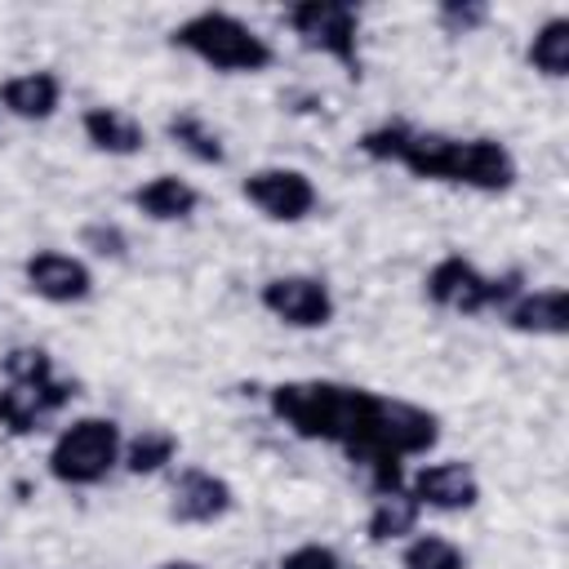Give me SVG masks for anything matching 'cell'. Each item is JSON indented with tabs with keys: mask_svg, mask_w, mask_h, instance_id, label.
Segmentation results:
<instances>
[{
	"mask_svg": "<svg viewBox=\"0 0 569 569\" xmlns=\"http://www.w3.org/2000/svg\"><path fill=\"white\" fill-rule=\"evenodd\" d=\"M267 405L293 436L338 445L342 453H351L369 436L382 396L333 378H293V382H276L267 391Z\"/></svg>",
	"mask_w": 569,
	"mask_h": 569,
	"instance_id": "6da1fadb",
	"label": "cell"
},
{
	"mask_svg": "<svg viewBox=\"0 0 569 569\" xmlns=\"http://www.w3.org/2000/svg\"><path fill=\"white\" fill-rule=\"evenodd\" d=\"M400 169H409L418 182H449V187H471L485 196L511 191L520 178V164L507 142L498 138H449L436 129H409L400 156Z\"/></svg>",
	"mask_w": 569,
	"mask_h": 569,
	"instance_id": "7a4b0ae2",
	"label": "cell"
},
{
	"mask_svg": "<svg viewBox=\"0 0 569 569\" xmlns=\"http://www.w3.org/2000/svg\"><path fill=\"white\" fill-rule=\"evenodd\" d=\"M169 44L200 58L204 67L222 71V76H258L276 67V49L267 36H258L244 18L227 13V9H200L191 18H182L169 31Z\"/></svg>",
	"mask_w": 569,
	"mask_h": 569,
	"instance_id": "3957f363",
	"label": "cell"
},
{
	"mask_svg": "<svg viewBox=\"0 0 569 569\" xmlns=\"http://www.w3.org/2000/svg\"><path fill=\"white\" fill-rule=\"evenodd\" d=\"M71 396L76 382L53 373L44 347H13L4 356V382H0V431L31 436L49 413L71 405Z\"/></svg>",
	"mask_w": 569,
	"mask_h": 569,
	"instance_id": "277c9868",
	"label": "cell"
},
{
	"mask_svg": "<svg viewBox=\"0 0 569 569\" xmlns=\"http://www.w3.org/2000/svg\"><path fill=\"white\" fill-rule=\"evenodd\" d=\"M120 449H124V436H120V422L111 418H76L58 431V440L49 445V476L58 485H71V489H89V485H102L116 467H120Z\"/></svg>",
	"mask_w": 569,
	"mask_h": 569,
	"instance_id": "5b68a950",
	"label": "cell"
},
{
	"mask_svg": "<svg viewBox=\"0 0 569 569\" xmlns=\"http://www.w3.org/2000/svg\"><path fill=\"white\" fill-rule=\"evenodd\" d=\"M520 271L507 276H485L471 258L462 253H445L431 262V271L422 276V293L440 307V311H458V316H480V311H502L516 293H520Z\"/></svg>",
	"mask_w": 569,
	"mask_h": 569,
	"instance_id": "8992f818",
	"label": "cell"
},
{
	"mask_svg": "<svg viewBox=\"0 0 569 569\" xmlns=\"http://www.w3.org/2000/svg\"><path fill=\"white\" fill-rule=\"evenodd\" d=\"M289 31L311 49L333 58L351 80H360V9L347 0H298L284 9Z\"/></svg>",
	"mask_w": 569,
	"mask_h": 569,
	"instance_id": "52a82bcc",
	"label": "cell"
},
{
	"mask_svg": "<svg viewBox=\"0 0 569 569\" xmlns=\"http://www.w3.org/2000/svg\"><path fill=\"white\" fill-rule=\"evenodd\" d=\"M240 196L267 218V222H302L316 213L320 204V191L311 182V173L293 169V164H267V169H253L244 182H240Z\"/></svg>",
	"mask_w": 569,
	"mask_h": 569,
	"instance_id": "ba28073f",
	"label": "cell"
},
{
	"mask_svg": "<svg viewBox=\"0 0 569 569\" xmlns=\"http://www.w3.org/2000/svg\"><path fill=\"white\" fill-rule=\"evenodd\" d=\"M258 302H262L267 316H276L289 329H325L333 320V311H338L333 289L320 276H307V271H289V276L262 280Z\"/></svg>",
	"mask_w": 569,
	"mask_h": 569,
	"instance_id": "9c48e42d",
	"label": "cell"
},
{
	"mask_svg": "<svg viewBox=\"0 0 569 569\" xmlns=\"http://www.w3.org/2000/svg\"><path fill=\"white\" fill-rule=\"evenodd\" d=\"M22 284L53 307H71L93 293V271L84 258L67 253V249H36L22 262Z\"/></svg>",
	"mask_w": 569,
	"mask_h": 569,
	"instance_id": "30bf717a",
	"label": "cell"
},
{
	"mask_svg": "<svg viewBox=\"0 0 569 569\" xmlns=\"http://www.w3.org/2000/svg\"><path fill=\"white\" fill-rule=\"evenodd\" d=\"M409 498L418 507L431 511H471L480 502V476L471 462L462 458H445V462H427L405 480Z\"/></svg>",
	"mask_w": 569,
	"mask_h": 569,
	"instance_id": "8fae6325",
	"label": "cell"
},
{
	"mask_svg": "<svg viewBox=\"0 0 569 569\" xmlns=\"http://www.w3.org/2000/svg\"><path fill=\"white\" fill-rule=\"evenodd\" d=\"M236 507V489L204 467H182L169 489V520L178 525H213Z\"/></svg>",
	"mask_w": 569,
	"mask_h": 569,
	"instance_id": "7c38bea8",
	"label": "cell"
},
{
	"mask_svg": "<svg viewBox=\"0 0 569 569\" xmlns=\"http://www.w3.org/2000/svg\"><path fill=\"white\" fill-rule=\"evenodd\" d=\"M507 329L516 333H533V338H565L569 333V293L560 284L547 289H520L507 307H502Z\"/></svg>",
	"mask_w": 569,
	"mask_h": 569,
	"instance_id": "4fadbf2b",
	"label": "cell"
},
{
	"mask_svg": "<svg viewBox=\"0 0 569 569\" xmlns=\"http://www.w3.org/2000/svg\"><path fill=\"white\" fill-rule=\"evenodd\" d=\"M80 129H84L89 147L102 151V156H138V151L147 147L142 120L129 116L124 107H107V102H102V107H84Z\"/></svg>",
	"mask_w": 569,
	"mask_h": 569,
	"instance_id": "5bb4252c",
	"label": "cell"
},
{
	"mask_svg": "<svg viewBox=\"0 0 569 569\" xmlns=\"http://www.w3.org/2000/svg\"><path fill=\"white\" fill-rule=\"evenodd\" d=\"M129 204L151 222H182L200 209V191L178 173H156L129 191Z\"/></svg>",
	"mask_w": 569,
	"mask_h": 569,
	"instance_id": "9a60e30c",
	"label": "cell"
},
{
	"mask_svg": "<svg viewBox=\"0 0 569 569\" xmlns=\"http://www.w3.org/2000/svg\"><path fill=\"white\" fill-rule=\"evenodd\" d=\"M62 107V80L53 71H18L0 84V111L18 120H49Z\"/></svg>",
	"mask_w": 569,
	"mask_h": 569,
	"instance_id": "2e32d148",
	"label": "cell"
},
{
	"mask_svg": "<svg viewBox=\"0 0 569 569\" xmlns=\"http://www.w3.org/2000/svg\"><path fill=\"white\" fill-rule=\"evenodd\" d=\"M418 516H422V507L409 498V489L378 493V502L365 516V538L369 542H400V538L418 533Z\"/></svg>",
	"mask_w": 569,
	"mask_h": 569,
	"instance_id": "e0dca14e",
	"label": "cell"
},
{
	"mask_svg": "<svg viewBox=\"0 0 569 569\" xmlns=\"http://www.w3.org/2000/svg\"><path fill=\"white\" fill-rule=\"evenodd\" d=\"M164 133H169V142H178L191 160H200V164H227V147H222V138H218V129L200 116V111H173L169 120H164Z\"/></svg>",
	"mask_w": 569,
	"mask_h": 569,
	"instance_id": "ac0fdd59",
	"label": "cell"
},
{
	"mask_svg": "<svg viewBox=\"0 0 569 569\" xmlns=\"http://www.w3.org/2000/svg\"><path fill=\"white\" fill-rule=\"evenodd\" d=\"M178 449H182V440L169 427H142L133 440H124L120 467L129 476H156V471H164L178 458Z\"/></svg>",
	"mask_w": 569,
	"mask_h": 569,
	"instance_id": "d6986e66",
	"label": "cell"
},
{
	"mask_svg": "<svg viewBox=\"0 0 569 569\" xmlns=\"http://www.w3.org/2000/svg\"><path fill=\"white\" fill-rule=\"evenodd\" d=\"M525 58H529V67H533L538 76L565 80V76H569V18H565V13L547 18V22L533 31Z\"/></svg>",
	"mask_w": 569,
	"mask_h": 569,
	"instance_id": "ffe728a7",
	"label": "cell"
},
{
	"mask_svg": "<svg viewBox=\"0 0 569 569\" xmlns=\"http://www.w3.org/2000/svg\"><path fill=\"white\" fill-rule=\"evenodd\" d=\"M400 569H467V551L445 533H413L400 551Z\"/></svg>",
	"mask_w": 569,
	"mask_h": 569,
	"instance_id": "44dd1931",
	"label": "cell"
},
{
	"mask_svg": "<svg viewBox=\"0 0 569 569\" xmlns=\"http://www.w3.org/2000/svg\"><path fill=\"white\" fill-rule=\"evenodd\" d=\"M409 129H413V124H405V120L373 124V129H365V133L356 138V151H360V156H369V160H378V164H396V156H400V147H405Z\"/></svg>",
	"mask_w": 569,
	"mask_h": 569,
	"instance_id": "7402d4cb",
	"label": "cell"
},
{
	"mask_svg": "<svg viewBox=\"0 0 569 569\" xmlns=\"http://www.w3.org/2000/svg\"><path fill=\"white\" fill-rule=\"evenodd\" d=\"M80 249H89L93 258H124L129 253V236H124L120 222L98 218V222H84L80 227Z\"/></svg>",
	"mask_w": 569,
	"mask_h": 569,
	"instance_id": "603a6c76",
	"label": "cell"
},
{
	"mask_svg": "<svg viewBox=\"0 0 569 569\" xmlns=\"http://www.w3.org/2000/svg\"><path fill=\"white\" fill-rule=\"evenodd\" d=\"M436 22H440L449 36H471L476 27L489 22V4H480V0H445V4L436 9Z\"/></svg>",
	"mask_w": 569,
	"mask_h": 569,
	"instance_id": "cb8c5ba5",
	"label": "cell"
},
{
	"mask_svg": "<svg viewBox=\"0 0 569 569\" xmlns=\"http://www.w3.org/2000/svg\"><path fill=\"white\" fill-rule=\"evenodd\" d=\"M280 569H347L329 542H298L280 556Z\"/></svg>",
	"mask_w": 569,
	"mask_h": 569,
	"instance_id": "d4e9b609",
	"label": "cell"
},
{
	"mask_svg": "<svg viewBox=\"0 0 569 569\" xmlns=\"http://www.w3.org/2000/svg\"><path fill=\"white\" fill-rule=\"evenodd\" d=\"M160 569H204V565H196V560H164Z\"/></svg>",
	"mask_w": 569,
	"mask_h": 569,
	"instance_id": "484cf974",
	"label": "cell"
}]
</instances>
